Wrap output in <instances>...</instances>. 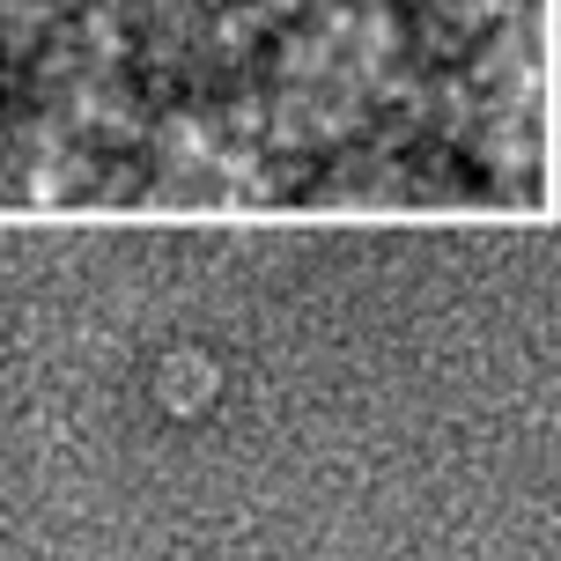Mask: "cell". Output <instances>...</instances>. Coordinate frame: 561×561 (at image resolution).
I'll return each mask as SVG.
<instances>
[{
  "label": "cell",
  "mask_w": 561,
  "mask_h": 561,
  "mask_svg": "<svg viewBox=\"0 0 561 561\" xmlns=\"http://www.w3.org/2000/svg\"><path fill=\"white\" fill-rule=\"evenodd\" d=\"M207 385H215V377H207V363H193V355H178V363H170V407L207 399Z\"/></svg>",
  "instance_id": "1"
}]
</instances>
